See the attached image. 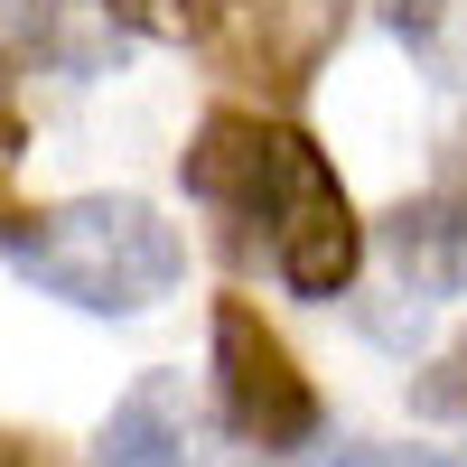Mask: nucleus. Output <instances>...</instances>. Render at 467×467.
I'll list each match as a JSON object with an SVG mask.
<instances>
[{
    "label": "nucleus",
    "mask_w": 467,
    "mask_h": 467,
    "mask_svg": "<svg viewBox=\"0 0 467 467\" xmlns=\"http://www.w3.org/2000/svg\"><path fill=\"white\" fill-rule=\"evenodd\" d=\"M383 244H393V271L431 299L467 290V178H440L431 197H402L383 215Z\"/></svg>",
    "instance_id": "obj_4"
},
{
    "label": "nucleus",
    "mask_w": 467,
    "mask_h": 467,
    "mask_svg": "<svg viewBox=\"0 0 467 467\" xmlns=\"http://www.w3.org/2000/svg\"><path fill=\"white\" fill-rule=\"evenodd\" d=\"M215 393H224V420L253 458L318 440V393H308L299 356L281 346V327L253 299H215Z\"/></svg>",
    "instance_id": "obj_3"
},
{
    "label": "nucleus",
    "mask_w": 467,
    "mask_h": 467,
    "mask_svg": "<svg viewBox=\"0 0 467 467\" xmlns=\"http://www.w3.org/2000/svg\"><path fill=\"white\" fill-rule=\"evenodd\" d=\"M431 19H440V0H393V28H402V37H411V28H431Z\"/></svg>",
    "instance_id": "obj_11"
},
{
    "label": "nucleus",
    "mask_w": 467,
    "mask_h": 467,
    "mask_svg": "<svg viewBox=\"0 0 467 467\" xmlns=\"http://www.w3.org/2000/svg\"><path fill=\"white\" fill-rule=\"evenodd\" d=\"M10 160H19V112L0 103V169H10Z\"/></svg>",
    "instance_id": "obj_12"
},
{
    "label": "nucleus",
    "mask_w": 467,
    "mask_h": 467,
    "mask_svg": "<svg viewBox=\"0 0 467 467\" xmlns=\"http://www.w3.org/2000/svg\"><path fill=\"white\" fill-rule=\"evenodd\" d=\"M420 402H440V411H467V346L440 365V383H420Z\"/></svg>",
    "instance_id": "obj_9"
},
{
    "label": "nucleus",
    "mask_w": 467,
    "mask_h": 467,
    "mask_svg": "<svg viewBox=\"0 0 467 467\" xmlns=\"http://www.w3.org/2000/svg\"><path fill=\"white\" fill-rule=\"evenodd\" d=\"M346 28V0H253V47L281 66V85L299 66H318V47Z\"/></svg>",
    "instance_id": "obj_6"
},
{
    "label": "nucleus",
    "mask_w": 467,
    "mask_h": 467,
    "mask_svg": "<svg viewBox=\"0 0 467 467\" xmlns=\"http://www.w3.org/2000/svg\"><path fill=\"white\" fill-rule=\"evenodd\" d=\"M215 467H244V458H215Z\"/></svg>",
    "instance_id": "obj_14"
},
{
    "label": "nucleus",
    "mask_w": 467,
    "mask_h": 467,
    "mask_svg": "<svg viewBox=\"0 0 467 467\" xmlns=\"http://www.w3.org/2000/svg\"><path fill=\"white\" fill-rule=\"evenodd\" d=\"M0 467H57L37 440H19V431H0Z\"/></svg>",
    "instance_id": "obj_10"
},
{
    "label": "nucleus",
    "mask_w": 467,
    "mask_h": 467,
    "mask_svg": "<svg viewBox=\"0 0 467 467\" xmlns=\"http://www.w3.org/2000/svg\"><path fill=\"white\" fill-rule=\"evenodd\" d=\"M337 467H458L440 449H383V440H356V449H337Z\"/></svg>",
    "instance_id": "obj_8"
},
{
    "label": "nucleus",
    "mask_w": 467,
    "mask_h": 467,
    "mask_svg": "<svg viewBox=\"0 0 467 467\" xmlns=\"http://www.w3.org/2000/svg\"><path fill=\"white\" fill-rule=\"evenodd\" d=\"M0 253H10L19 281H37L66 308H94V318H140L187 281L178 224L140 197H66V206L10 215Z\"/></svg>",
    "instance_id": "obj_2"
},
{
    "label": "nucleus",
    "mask_w": 467,
    "mask_h": 467,
    "mask_svg": "<svg viewBox=\"0 0 467 467\" xmlns=\"http://www.w3.org/2000/svg\"><path fill=\"white\" fill-rule=\"evenodd\" d=\"M122 28H140V37H206V0H103Z\"/></svg>",
    "instance_id": "obj_7"
},
{
    "label": "nucleus",
    "mask_w": 467,
    "mask_h": 467,
    "mask_svg": "<svg viewBox=\"0 0 467 467\" xmlns=\"http://www.w3.org/2000/svg\"><path fill=\"white\" fill-rule=\"evenodd\" d=\"M28 10H37V0H0V28H28Z\"/></svg>",
    "instance_id": "obj_13"
},
{
    "label": "nucleus",
    "mask_w": 467,
    "mask_h": 467,
    "mask_svg": "<svg viewBox=\"0 0 467 467\" xmlns=\"http://www.w3.org/2000/svg\"><path fill=\"white\" fill-rule=\"evenodd\" d=\"M187 187H197L206 206L244 215L271 262H281V281L299 299H337L356 281L365 262V224L346 206V187L327 169V150L290 131V122H262V112H206V131L187 140Z\"/></svg>",
    "instance_id": "obj_1"
},
{
    "label": "nucleus",
    "mask_w": 467,
    "mask_h": 467,
    "mask_svg": "<svg viewBox=\"0 0 467 467\" xmlns=\"http://www.w3.org/2000/svg\"><path fill=\"white\" fill-rule=\"evenodd\" d=\"M197 449V411H187V383L178 374H140L122 402H112L103 440H94V467H187Z\"/></svg>",
    "instance_id": "obj_5"
}]
</instances>
